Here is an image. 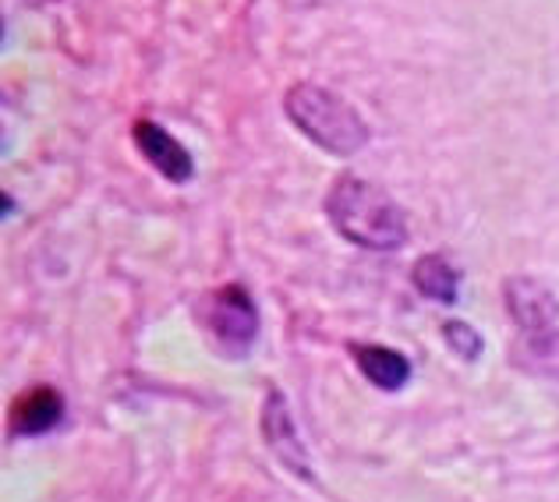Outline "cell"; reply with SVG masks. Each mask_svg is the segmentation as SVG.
<instances>
[{
  "mask_svg": "<svg viewBox=\"0 0 559 502\" xmlns=\"http://www.w3.org/2000/svg\"><path fill=\"white\" fill-rule=\"evenodd\" d=\"M284 110L305 139L333 156H355L369 142V124L361 121V113L322 85H294L284 96Z\"/></svg>",
  "mask_w": 559,
  "mask_h": 502,
  "instance_id": "2",
  "label": "cell"
},
{
  "mask_svg": "<svg viewBox=\"0 0 559 502\" xmlns=\"http://www.w3.org/2000/svg\"><path fill=\"white\" fill-rule=\"evenodd\" d=\"M135 142L142 156L150 159V164L167 177V181H188L191 174H195V164H191V153L185 145L170 135L164 124L156 121H139L135 124Z\"/></svg>",
  "mask_w": 559,
  "mask_h": 502,
  "instance_id": "6",
  "label": "cell"
},
{
  "mask_svg": "<svg viewBox=\"0 0 559 502\" xmlns=\"http://www.w3.org/2000/svg\"><path fill=\"white\" fill-rule=\"evenodd\" d=\"M355 361L361 368V375L372 382V386L396 393L404 390V382L411 379V361L404 354H396L393 347H379V344H355L350 347Z\"/></svg>",
  "mask_w": 559,
  "mask_h": 502,
  "instance_id": "8",
  "label": "cell"
},
{
  "mask_svg": "<svg viewBox=\"0 0 559 502\" xmlns=\"http://www.w3.org/2000/svg\"><path fill=\"white\" fill-rule=\"evenodd\" d=\"M510 358L527 375L559 382V333L556 330H538V333L521 336L518 344L510 347Z\"/></svg>",
  "mask_w": 559,
  "mask_h": 502,
  "instance_id": "9",
  "label": "cell"
},
{
  "mask_svg": "<svg viewBox=\"0 0 559 502\" xmlns=\"http://www.w3.org/2000/svg\"><path fill=\"white\" fill-rule=\"evenodd\" d=\"M443 336H447V344H450V350L457 354V358H464V361H478V354H481V336L467 326V322H447L443 326Z\"/></svg>",
  "mask_w": 559,
  "mask_h": 502,
  "instance_id": "11",
  "label": "cell"
},
{
  "mask_svg": "<svg viewBox=\"0 0 559 502\" xmlns=\"http://www.w3.org/2000/svg\"><path fill=\"white\" fill-rule=\"evenodd\" d=\"M411 279H415L418 294H425L429 301H439V304H453V301H457L461 276H457V270H453V265L443 255H425V259H418Z\"/></svg>",
  "mask_w": 559,
  "mask_h": 502,
  "instance_id": "10",
  "label": "cell"
},
{
  "mask_svg": "<svg viewBox=\"0 0 559 502\" xmlns=\"http://www.w3.org/2000/svg\"><path fill=\"white\" fill-rule=\"evenodd\" d=\"M199 315H202V326L216 344V350L230 354V358H241V354L252 350L255 336H259V312L245 287L230 284V287L213 290L210 298L202 301Z\"/></svg>",
  "mask_w": 559,
  "mask_h": 502,
  "instance_id": "3",
  "label": "cell"
},
{
  "mask_svg": "<svg viewBox=\"0 0 559 502\" xmlns=\"http://www.w3.org/2000/svg\"><path fill=\"white\" fill-rule=\"evenodd\" d=\"M61 418H64V396L53 386L25 390L8 410L11 435H43L61 425Z\"/></svg>",
  "mask_w": 559,
  "mask_h": 502,
  "instance_id": "7",
  "label": "cell"
},
{
  "mask_svg": "<svg viewBox=\"0 0 559 502\" xmlns=\"http://www.w3.org/2000/svg\"><path fill=\"white\" fill-rule=\"evenodd\" d=\"M503 298H507V308H510V319L518 322L521 330H527V333L549 330L552 322H556V315H559L556 294L546 284L532 279V276H513V279H507Z\"/></svg>",
  "mask_w": 559,
  "mask_h": 502,
  "instance_id": "4",
  "label": "cell"
},
{
  "mask_svg": "<svg viewBox=\"0 0 559 502\" xmlns=\"http://www.w3.org/2000/svg\"><path fill=\"white\" fill-rule=\"evenodd\" d=\"M326 216L341 238L369 251H393L407 241V216L386 191L361 177H336L326 195Z\"/></svg>",
  "mask_w": 559,
  "mask_h": 502,
  "instance_id": "1",
  "label": "cell"
},
{
  "mask_svg": "<svg viewBox=\"0 0 559 502\" xmlns=\"http://www.w3.org/2000/svg\"><path fill=\"white\" fill-rule=\"evenodd\" d=\"M262 435H266L270 450L284 461L290 470H298L301 478H312V467H308V456L298 432H294V421H290V410L287 401L280 390H270L266 396V407H262Z\"/></svg>",
  "mask_w": 559,
  "mask_h": 502,
  "instance_id": "5",
  "label": "cell"
}]
</instances>
